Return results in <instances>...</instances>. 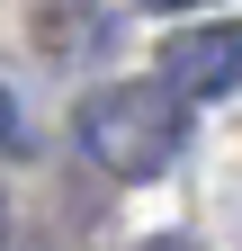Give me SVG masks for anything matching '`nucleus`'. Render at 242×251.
Returning a JSON list of instances; mask_svg holds the SVG:
<instances>
[{"instance_id":"1","label":"nucleus","mask_w":242,"mask_h":251,"mask_svg":"<svg viewBox=\"0 0 242 251\" xmlns=\"http://www.w3.org/2000/svg\"><path fill=\"white\" fill-rule=\"evenodd\" d=\"M72 135L108 179H162L189 152V99L170 81H108V90L81 99Z\"/></svg>"},{"instance_id":"2","label":"nucleus","mask_w":242,"mask_h":251,"mask_svg":"<svg viewBox=\"0 0 242 251\" xmlns=\"http://www.w3.org/2000/svg\"><path fill=\"white\" fill-rule=\"evenodd\" d=\"M153 81H170L179 99H224V90H242V18H197L179 36H162Z\"/></svg>"},{"instance_id":"3","label":"nucleus","mask_w":242,"mask_h":251,"mask_svg":"<svg viewBox=\"0 0 242 251\" xmlns=\"http://www.w3.org/2000/svg\"><path fill=\"white\" fill-rule=\"evenodd\" d=\"M0 144H27V126H18V99L0 90Z\"/></svg>"},{"instance_id":"4","label":"nucleus","mask_w":242,"mask_h":251,"mask_svg":"<svg viewBox=\"0 0 242 251\" xmlns=\"http://www.w3.org/2000/svg\"><path fill=\"white\" fill-rule=\"evenodd\" d=\"M144 251H197L189 233H153V242H144Z\"/></svg>"},{"instance_id":"5","label":"nucleus","mask_w":242,"mask_h":251,"mask_svg":"<svg viewBox=\"0 0 242 251\" xmlns=\"http://www.w3.org/2000/svg\"><path fill=\"white\" fill-rule=\"evenodd\" d=\"M144 9H206V0H144Z\"/></svg>"},{"instance_id":"6","label":"nucleus","mask_w":242,"mask_h":251,"mask_svg":"<svg viewBox=\"0 0 242 251\" xmlns=\"http://www.w3.org/2000/svg\"><path fill=\"white\" fill-rule=\"evenodd\" d=\"M0 233H9V198H0Z\"/></svg>"}]
</instances>
